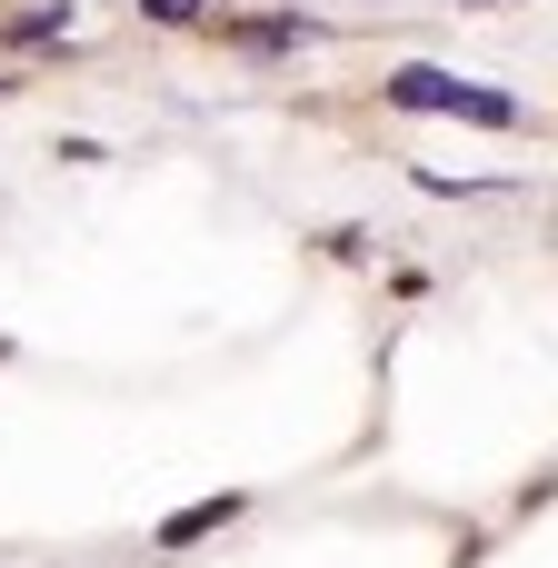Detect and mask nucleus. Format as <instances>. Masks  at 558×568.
Masks as SVG:
<instances>
[{
  "label": "nucleus",
  "instance_id": "nucleus-4",
  "mask_svg": "<svg viewBox=\"0 0 558 568\" xmlns=\"http://www.w3.org/2000/svg\"><path fill=\"white\" fill-rule=\"evenodd\" d=\"M60 30H70V0H60V10H20V20H10V40H20V50H40V40H60Z\"/></svg>",
  "mask_w": 558,
  "mask_h": 568
},
{
  "label": "nucleus",
  "instance_id": "nucleus-6",
  "mask_svg": "<svg viewBox=\"0 0 558 568\" xmlns=\"http://www.w3.org/2000/svg\"><path fill=\"white\" fill-rule=\"evenodd\" d=\"M459 10H499V0H459Z\"/></svg>",
  "mask_w": 558,
  "mask_h": 568
},
{
  "label": "nucleus",
  "instance_id": "nucleus-3",
  "mask_svg": "<svg viewBox=\"0 0 558 568\" xmlns=\"http://www.w3.org/2000/svg\"><path fill=\"white\" fill-rule=\"evenodd\" d=\"M230 40H240V50H300L310 20H230Z\"/></svg>",
  "mask_w": 558,
  "mask_h": 568
},
{
  "label": "nucleus",
  "instance_id": "nucleus-1",
  "mask_svg": "<svg viewBox=\"0 0 558 568\" xmlns=\"http://www.w3.org/2000/svg\"><path fill=\"white\" fill-rule=\"evenodd\" d=\"M389 100H399V110H439V120H479V130H519V100H509V90L449 80V70H429V60L389 70Z\"/></svg>",
  "mask_w": 558,
  "mask_h": 568
},
{
  "label": "nucleus",
  "instance_id": "nucleus-2",
  "mask_svg": "<svg viewBox=\"0 0 558 568\" xmlns=\"http://www.w3.org/2000/svg\"><path fill=\"white\" fill-rule=\"evenodd\" d=\"M240 509H250L240 489H220V499H190V509H170V519H160V539H150V549H160V559H180V549H200V539H220V529H230Z\"/></svg>",
  "mask_w": 558,
  "mask_h": 568
},
{
  "label": "nucleus",
  "instance_id": "nucleus-5",
  "mask_svg": "<svg viewBox=\"0 0 558 568\" xmlns=\"http://www.w3.org/2000/svg\"><path fill=\"white\" fill-rule=\"evenodd\" d=\"M150 20H170V30H180V20H200V0H150Z\"/></svg>",
  "mask_w": 558,
  "mask_h": 568
}]
</instances>
